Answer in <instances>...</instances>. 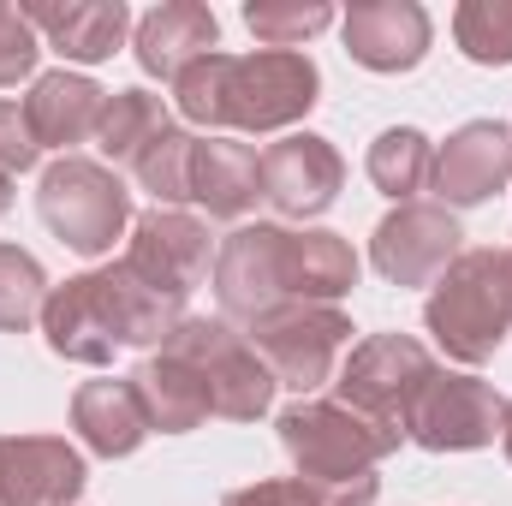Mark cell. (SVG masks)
Returning a JSON list of instances; mask_svg holds the SVG:
<instances>
[{
    "label": "cell",
    "instance_id": "5",
    "mask_svg": "<svg viewBox=\"0 0 512 506\" xmlns=\"http://www.w3.org/2000/svg\"><path fill=\"white\" fill-rule=\"evenodd\" d=\"M173 358H185L203 387H209V417H227V423H256L268 417L274 405V376L262 364V352L251 346V334H239L227 316H185L167 346Z\"/></svg>",
    "mask_w": 512,
    "mask_h": 506
},
{
    "label": "cell",
    "instance_id": "32",
    "mask_svg": "<svg viewBox=\"0 0 512 506\" xmlns=\"http://www.w3.org/2000/svg\"><path fill=\"white\" fill-rule=\"evenodd\" d=\"M36 161H42V143H36L30 120H24V102H6V96H0V173L18 179V173H30Z\"/></svg>",
    "mask_w": 512,
    "mask_h": 506
},
{
    "label": "cell",
    "instance_id": "31",
    "mask_svg": "<svg viewBox=\"0 0 512 506\" xmlns=\"http://www.w3.org/2000/svg\"><path fill=\"white\" fill-rule=\"evenodd\" d=\"M36 60H42V36H36V24L24 18V6H6L0 0V90H12V84H36Z\"/></svg>",
    "mask_w": 512,
    "mask_h": 506
},
{
    "label": "cell",
    "instance_id": "20",
    "mask_svg": "<svg viewBox=\"0 0 512 506\" xmlns=\"http://www.w3.org/2000/svg\"><path fill=\"white\" fill-rule=\"evenodd\" d=\"M191 203L209 221H245L262 203V155L239 137H197L191 149Z\"/></svg>",
    "mask_w": 512,
    "mask_h": 506
},
{
    "label": "cell",
    "instance_id": "7",
    "mask_svg": "<svg viewBox=\"0 0 512 506\" xmlns=\"http://www.w3.org/2000/svg\"><path fill=\"white\" fill-rule=\"evenodd\" d=\"M435 370L441 364H435V352L423 340H411V334H370V340H358L340 358L334 387H340V405H352L370 423L405 435V411H411V399L423 393V381Z\"/></svg>",
    "mask_w": 512,
    "mask_h": 506
},
{
    "label": "cell",
    "instance_id": "34",
    "mask_svg": "<svg viewBox=\"0 0 512 506\" xmlns=\"http://www.w3.org/2000/svg\"><path fill=\"white\" fill-rule=\"evenodd\" d=\"M310 495H316V506H376L382 483H376V471H364V477H346V483H310Z\"/></svg>",
    "mask_w": 512,
    "mask_h": 506
},
{
    "label": "cell",
    "instance_id": "28",
    "mask_svg": "<svg viewBox=\"0 0 512 506\" xmlns=\"http://www.w3.org/2000/svg\"><path fill=\"white\" fill-rule=\"evenodd\" d=\"M453 42L471 66H512V0H465L453 12Z\"/></svg>",
    "mask_w": 512,
    "mask_h": 506
},
{
    "label": "cell",
    "instance_id": "30",
    "mask_svg": "<svg viewBox=\"0 0 512 506\" xmlns=\"http://www.w3.org/2000/svg\"><path fill=\"white\" fill-rule=\"evenodd\" d=\"M191 149H197V137L185 126H173L137 167H131V179L155 197V209H179V203H191Z\"/></svg>",
    "mask_w": 512,
    "mask_h": 506
},
{
    "label": "cell",
    "instance_id": "14",
    "mask_svg": "<svg viewBox=\"0 0 512 506\" xmlns=\"http://www.w3.org/2000/svg\"><path fill=\"white\" fill-rule=\"evenodd\" d=\"M507 185H512V126H501V120H471L435 149L429 191L441 197V209H477Z\"/></svg>",
    "mask_w": 512,
    "mask_h": 506
},
{
    "label": "cell",
    "instance_id": "9",
    "mask_svg": "<svg viewBox=\"0 0 512 506\" xmlns=\"http://www.w3.org/2000/svg\"><path fill=\"white\" fill-rule=\"evenodd\" d=\"M501 411L507 399L483 376L435 370L405 411V441H417L423 453H477L501 441Z\"/></svg>",
    "mask_w": 512,
    "mask_h": 506
},
{
    "label": "cell",
    "instance_id": "16",
    "mask_svg": "<svg viewBox=\"0 0 512 506\" xmlns=\"http://www.w3.org/2000/svg\"><path fill=\"white\" fill-rule=\"evenodd\" d=\"M340 36H346V54L364 72L399 78V72H417L423 66L435 24H429V12L417 0H358L340 18Z\"/></svg>",
    "mask_w": 512,
    "mask_h": 506
},
{
    "label": "cell",
    "instance_id": "26",
    "mask_svg": "<svg viewBox=\"0 0 512 506\" xmlns=\"http://www.w3.org/2000/svg\"><path fill=\"white\" fill-rule=\"evenodd\" d=\"M334 24L328 0H251L245 6V30L274 54H298L310 36H322Z\"/></svg>",
    "mask_w": 512,
    "mask_h": 506
},
{
    "label": "cell",
    "instance_id": "22",
    "mask_svg": "<svg viewBox=\"0 0 512 506\" xmlns=\"http://www.w3.org/2000/svg\"><path fill=\"white\" fill-rule=\"evenodd\" d=\"M131 387H137V405L149 417V435L155 429L161 435H185V429L209 423V387H203V376L185 358H173V352L143 358L131 370Z\"/></svg>",
    "mask_w": 512,
    "mask_h": 506
},
{
    "label": "cell",
    "instance_id": "15",
    "mask_svg": "<svg viewBox=\"0 0 512 506\" xmlns=\"http://www.w3.org/2000/svg\"><path fill=\"white\" fill-rule=\"evenodd\" d=\"M90 471L60 435H0V506H72Z\"/></svg>",
    "mask_w": 512,
    "mask_h": 506
},
{
    "label": "cell",
    "instance_id": "11",
    "mask_svg": "<svg viewBox=\"0 0 512 506\" xmlns=\"http://www.w3.org/2000/svg\"><path fill=\"white\" fill-rule=\"evenodd\" d=\"M465 251L453 209L441 203H399L370 239V262L387 286H435Z\"/></svg>",
    "mask_w": 512,
    "mask_h": 506
},
{
    "label": "cell",
    "instance_id": "1",
    "mask_svg": "<svg viewBox=\"0 0 512 506\" xmlns=\"http://www.w3.org/2000/svg\"><path fill=\"white\" fill-rule=\"evenodd\" d=\"M179 322H185V304L149 292L126 262L78 274V280L54 286L42 304L48 352L66 364H84V370L114 364L120 346H167V334Z\"/></svg>",
    "mask_w": 512,
    "mask_h": 506
},
{
    "label": "cell",
    "instance_id": "18",
    "mask_svg": "<svg viewBox=\"0 0 512 506\" xmlns=\"http://www.w3.org/2000/svg\"><path fill=\"white\" fill-rule=\"evenodd\" d=\"M102 108H108V90L84 72H42L24 96V120L36 131L42 149H60L72 155L78 143H96V126H102Z\"/></svg>",
    "mask_w": 512,
    "mask_h": 506
},
{
    "label": "cell",
    "instance_id": "24",
    "mask_svg": "<svg viewBox=\"0 0 512 506\" xmlns=\"http://www.w3.org/2000/svg\"><path fill=\"white\" fill-rule=\"evenodd\" d=\"M173 131V114L155 90H114L108 108H102V126H96V149H102V167L131 173L161 137Z\"/></svg>",
    "mask_w": 512,
    "mask_h": 506
},
{
    "label": "cell",
    "instance_id": "37",
    "mask_svg": "<svg viewBox=\"0 0 512 506\" xmlns=\"http://www.w3.org/2000/svg\"><path fill=\"white\" fill-rule=\"evenodd\" d=\"M501 262H507V286H512V251H501Z\"/></svg>",
    "mask_w": 512,
    "mask_h": 506
},
{
    "label": "cell",
    "instance_id": "4",
    "mask_svg": "<svg viewBox=\"0 0 512 506\" xmlns=\"http://www.w3.org/2000/svg\"><path fill=\"white\" fill-rule=\"evenodd\" d=\"M36 215L66 251L108 256L114 239L131 227V191L114 167L90 155H60L36 179Z\"/></svg>",
    "mask_w": 512,
    "mask_h": 506
},
{
    "label": "cell",
    "instance_id": "8",
    "mask_svg": "<svg viewBox=\"0 0 512 506\" xmlns=\"http://www.w3.org/2000/svg\"><path fill=\"white\" fill-rule=\"evenodd\" d=\"M322 96V72L310 54H233V78H227V126L245 137L268 131H292Z\"/></svg>",
    "mask_w": 512,
    "mask_h": 506
},
{
    "label": "cell",
    "instance_id": "29",
    "mask_svg": "<svg viewBox=\"0 0 512 506\" xmlns=\"http://www.w3.org/2000/svg\"><path fill=\"white\" fill-rule=\"evenodd\" d=\"M48 274L42 262L18 245H0V334H24L30 322H42V304H48Z\"/></svg>",
    "mask_w": 512,
    "mask_h": 506
},
{
    "label": "cell",
    "instance_id": "10",
    "mask_svg": "<svg viewBox=\"0 0 512 506\" xmlns=\"http://www.w3.org/2000/svg\"><path fill=\"white\" fill-rule=\"evenodd\" d=\"M120 262L149 292L185 304L215 274V245H209V227L197 215H185V209H149V215L131 221V245Z\"/></svg>",
    "mask_w": 512,
    "mask_h": 506
},
{
    "label": "cell",
    "instance_id": "36",
    "mask_svg": "<svg viewBox=\"0 0 512 506\" xmlns=\"http://www.w3.org/2000/svg\"><path fill=\"white\" fill-rule=\"evenodd\" d=\"M6 209H12V179L0 173V215H6Z\"/></svg>",
    "mask_w": 512,
    "mask_h": 506
},
{
    "label": "cell",
    "instance_id": "21",
    "mask_svg": "<svg viewBox=\"0 0 512 506\" xmlns=\"http://www.w3.org/2000/svg\"><path fill=\"white\" fill-rule=\"evenodd\" d=\"M72 429L90 453L102 459H131L143 441H149V417L137 405V387L131 376H102V381H84L72 393Z\"/></svg>",
    "mask_w": 512,
    "mask_h": 506
},
{
    "label": "cell",
    "instance_id": "3",
    "mask_svg": "<svg viewBox=\"0 0 512 506\" xmlns=\"http://www.w3.org/2000/svg\"><path fill=\"white\" fill-rule=\"evenodd\" d=\"M280 447L298 471V483H346V477H364L376 471L387 453L405 441L382 423H370L364 411L340 405V399H292L280 417Z\"/></svg>",
    "mask_w": 512,
    "mask_h": 506
},
{
    "label": "cell",
    "instance_id": "19",
    "mask_svg": "<svg viewBox=\"0 0 512 506\" xmlns=\"http://www.w3.org/2000/svg\"><path fill=\"white\" fill-rule=\"evenodd\" d=\"M131 48H137V66L149 78H167L173 84L185 66H197L203 54L221 48V24L197 0H167V6H155V12H143L131 24Z\"/></svg>",
    "mask_w": 512,
    "mask_h": 506
},
{
    "label": "cell",
    "instance_id": "17",
    "mask_svg": "<svg viewBox=\"0 0 512 506\" xmlns=\"http://www.w3.org/2000/svg\"><path fill=\"white\" fill-rule=\"evenodd\" d=\"M24 18L36 24V36L60 54V60H72V66H102V60H114V48L131 36V12L126 0H30L24 6Z\"/></svg>",
    "mask_w": 512,
    "mask_h": 506
},
{
    "label": "cell",
    "instance_id": "13",
    "mask_svg": "<svg viewBox=\"0 0 512 506\" xmlns=\"http://www.w3.org/2000/svg\"><path fill=\"white\" fill-rule=\"evenodd\" d=\"M215 298L227 322H256L280 304L286 292V227H239L215 251Z\"/></svg>",
    "mask_w": 512,
    "mask_h": 506
},
{
    "label": "cell",
    "instance_id": "25",
    "mask_svg": "<svg viewBox=\"0 0 512 506\" xmlns=\"http://www.w3.org/2000/svg\"><path fill=\"white\" fill-rule=\"evenodd\" d=\"M364 173L382 197L417 203V191H429V173H435V143L417 126H387L364 155Z\"/></svg>",
    "mask_w": 512,
    "mask_h": 506
},
{
    "label": "cell",
    "instance_id": "27",
    "mask_svg": "<svg viewBox=\"0 0 512 506\" xmlns=\"http://www.w3.org/2000/svg\"><path fill=\"white\" fill-rule=\"evenodd\" d=\"M227 78H233V54L215 48L203 54L197 66H185L173 78V114L185 126H203V131H221L227 126Z\"/></svg>",
    "mask_w": 512,
    "mask_h": 506
},
{
    "label": "cell",
    "instance_id": "33",
    "mask_svg": "<svg viewBox=\"0 0 512 506\" xmlns=\"http://www.w3.org/2000/svg\"><path fill=\"white\" fill-rule=\"evenodd\" d=\"M221 506H316V495L298 477H268V483H251V489H233Z\"/></svg>",
    "mask_w": 512,
    "mask_h": 506
},
{
    "label": "cell",
    "instance_id": "23",
    "mask_svg": "<svg viewBox=\"0 0 512 506\" xmlns=\"http://www.w3.org/2000/svg\"><path fill=\"white\" fill-rule=\"evenodd\" d=\"M352 286H358V251L340 233H328V227L286 233V292H292V304H340Z\"/></svg>",
    "mask_w": 512,
    "mask_h": 506
},
{
    "label": "cell",
    "instance_id": "6",
    "mask_svg": "<svg viewBox=\"0 0 512 506\" xmlns=\"http://www.w3.org/2000/svg\"><path fill=\"white\" fill-rule=\"evenodd\" d=\"M352 334L358 328L340 304H280V310L251 322V346L262 352L274 387H292L298 399H316V387L340 376Z\"/></svg>",
    "mask_w": 512,
    "mask_h": 506
},
{
    "label": "cell",
    "instance_id": "35",
    "mask_svg": "<svg viewBox=\"0 0 512 506\" xmlns=\"http://www.w3.org/2000/svg\"><path fill=\"white\" fill-rule=\"evenodd\" d=\"M501 447H507V459H512V399H507V411H501Z\"/></svg>",
    "mask_w": 512,
    "mask_h": 506
},
{
    "label": "cell",
    "instance_id": "12",
    "mask_svg": "<svg viewBox=\"0 0 512 506\" xmlns=\"http://www.w3.org/2000/svg\"><path fill=\"white\" fill-rule=\"evenodd\" d=\"M346 185V161L316 131H286L262 149V203L280 221H316Z\"/></svg>",
    "mask_w": 512,
    "mask_h": 506
},
{
    "label": "cell",
    "instance_id": "2",
    "mask_svg": "<svg viewBox=\"0 0 512 506\" xmlns=\"http://www.w3.org/2000/svg\"><path fill=\"white\" fill-rule=\"evenodd\" d=\"M423 328L453 364H489L512 334V286L501 251H459V262L435 280L423 304Z\"/></svg>",
    "mask_w": 512,
    "mask_h": 506
}]
</instances>
